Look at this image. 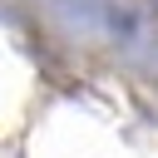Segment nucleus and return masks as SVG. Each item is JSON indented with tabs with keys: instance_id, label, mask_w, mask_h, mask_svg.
<instances>
[]
</instances>
